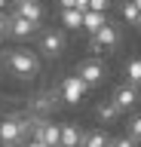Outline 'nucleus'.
Listing matches in <instances>:
<instances>
[{"label": "nucleus", "mask_w": 141, "mask_h": 147, "mask_svg": "<svg viewBox=\"0 0 141 147\" xmlns=\"http://www.w3.org/2000/svg\"><path fill=\"white\" fill-rule=\"evenodd\" d=\"M28 132H31V123H28V119L9 117V119L0 123V144H3V147H19L22 138L28 135Z\"/></svg>", "instance_id": "f257e3e1"}, {"label": "nucleus", "mask_w": 141, "mask_h": 147, "mask_svg": "<svg viewBox=\"0 0 141 147\" xmlns=\"http://www.w3.org/2000/svg\"><path fill=\"white\" fill-rule=\"evenodd\" d=\"M9 71L16 77H34L40 71V61H37V55L28 52V49H16V52H9Z\"/></svg>", "instance_id": "f03ea898"}, {"label": "nucleus", "mask_w": 141, "mask_h": 147, "mask_svg": "<svg viewBox=\"0 0 141 147\" xmlns=\"http://www.w3.org/2000/svg\"><path fill=\"white\" fill-rule=\"evenodd\" d=\"M86 89H89V83L77 74V77H67L65 83H61V101H67V104H77V101H83Z\"/></svg>", "instance_id": "7ed1b4c3"}, {"label": "nucleus", "mask_w": 141, "mask_h": 147, "mask_svg": "<svg viewBox=\"0 0 141 147\" xmlns=\"http://www.w3.org/2000/svg\"><path fill=\"white\" fill-rule=\"evenodd\" d=\"M40 52L46 55V58H58V55L65 52V34H61V31H43V37H40Z\"/></svg>", "instance_id": "20e7f679"}, {"label": "nucleus", "mask_w": 141, "mask_h": 147, "mask_svg": "<svg viewBox=\"0 0 141 147\" xmlns=\"http://www.w3.org/2000/svg\"><path fill=\"white\" fill-rule=\"evenodd\" d=\"M117 43H120V31H117L111 22L92 34V49H95V52H101V49H113Z\"/></svg>", "instance_id": "39448f33"}, {"label": "nucleus", "mask_w": 141, "mask_h": 147, "mask_svg": "<svg viewBox=\"0 0 141 147\" xmlns=\"http://www.w3.org/2000/svg\"><path fill=\"white\" fill-rule=\"evenodd\" d=\"M77 74L83 77L89 86H98V83L104 80V64L101 61H95V58H89V61H83L80 67H77Z\"/></svg>", "instance_id": "423d86ee"}, {"label": "nucleus", "mask_w": 141, "mask_h": 147, "mask_svg": "<svg viewBox=\"0 0 141 147\" xmlns=\"http://www.w3.org/2000/svg\"><path fill=\"white\" fill-rule=\"evenodd\" d=\"M34 135L40 141H46L49 147H61V126H52V123H37L34 126Z\"/></svg>", "instance_id": "0eeeda50"}, {"label": "nucleus", "mask_w": 141, "mask_h": 147, "mask_svg": "<svg viewBox=\"0 0 141 147\" xmlns=\"http://www.w3.org/2000/svg\"><path fill=\"white\" fill-rule=\"evenodd\" d=\"M113 101H117L123 110H132L135 104H138V86H135V83H129V86H120V89L113 92Z\"/></svg>", "instance_id": "6e6552de"}, {"label": "nucleus", "mask_w": 141, "mask_h": 147, "mask_svg": "<svg viewBox=\"0 0 141 147\" xmlns=\"http://www.w3.org/2000/svg\"><path fill=\"white\" fill-rule=\"evenodd\" d=\"M34 28H37V22H31V18L19 16V12L9 18V34L12 37H31V34H34Z\"/></svg>", "instance_id": "1a4fd4ad"}, {"label": "nucleus", "mask_w": 141, "mask_h": 147, "mask_svg": "<svg viewBox=\"0 0 141 147\" xmlns=\"http://www.w3.org/2000/svg\"><path fill=\"white\" fill-rule=\"evenodd\" d=\"M16 12L31 18V22H37V25H40V18H43V6H40L37 0H16Z\"/></svg>", "instance_id": "9d476101"}, {"label": "nucleus", "mask_w": 141, "mask_h": 147, "mask_svg": "<svg viewBox=\"0 0 141 147\" xmlns=\"http://www.w3.org/2000/svg\"><path fill=\"white\" fill-rule=\"evenodd\" d=\"M95 113H98V119H101V123H113V119L123 113V107L117 104V101H101V104L95 107Z\"/></svg>", "instance_id": "9b49d317"}, {"label": "nucleus", "mask_w": 141, "mask_h": 147, "mask_svg": "<svg viewBox=\"0 0 141 147\" xmlns=\"http://www.w3.org/2000/svg\"><path fill=\"white\" fill-rule=\"evenodd\" d=\"M104 25H107L104 12H98V9H86V12H83V28H86V31H92V34H95V31L104 28Z\"/></svg>", "instance_id": "f8f14e48"}, {"label": "nucleus", "mask_w": 141, "mask_h": 147, "mask_svg": "<svg viewBox=\"0 0 141 147\" xmlns=\"http://www.w3.org/2000/svg\"><path fill=\"white\" fill-rule=\"evenodd\" d=\"M61 22H65V28H83V9H77V6H67L61 9Z\"/></svg>", "instance_id": "ddd939ff"}, {"label": "nucleus", "mask_w": 141, "mask_h": 147, "mask_svg": "<svg viewBox=\"0 0 141 147\" xmlns=\"http://www.w3.org/2000/svg\"><path fill=\"white\" fill-rule=\"evenodd\" d=\"M83 144V138H80V129L77 126H61V147H80Z\"/></svg>", "instance_id": "4468645a"}, {"label": "nucleus", "mask_w": 141, "mask_h": 147, "mask_svg": "<svg viewBox=\"0 0 141 147\" xmlns=\"http://www.w3.org/2000/svg\"><path fill=\"white\" fill-rule=\"evenodd\" d=\"M83 147H113V141L104 132H89V135L83 138Z\"/></svg>", "instance_id": "2eb2a0df"}, {"label": "nucleus", "mask_w": 141, "mask_h": 147, "mask_svg": "<svg viewBox=\"0 0 141 147\" xmlns=\"http://www.w3.org/2000/svg\"><path fill=\"white\" fill-rule=\"evenodd\" d=\"M126 80L141 86V58H129L126 61Z\"/></svg>", "instance_id": "dca6fc26"}, {"label": "nucleus", "mask_w": 141, "mask_h": 147, "mask_svg": "<svg viewBox=\"0 0 141 147\" xmlns=\"http://www.w3.org/2000/svg\"><path fill=\"white\" fill-rule=\"evenodd\" d=\"M138 16H141V9L135 6V0H126V3H123V18L135 25V22H138Z\"/></svg>", "instance_id": "f3484780"}, {"label": "nucleus", "mask_w": 141, "mask_h": 147, "mask_svg": "<svg viewBox=\"0 0 141 147\" xmlns=\"http://www.w3.org/2000/svg\"><path fill=\"white\" fill-rule=\"evenodd\" d=\"M129 135L135 138V141H141V117H132L129 119Z\"/></svg>", "instance_id": "a211bd4d"}, {"label": "nucleus", "mask_w": 141, "mask_h": 147, "mask_svg": "<svg viewBox=\"0 0 141 147\" xmlns=\"http://www.w3.org/2000/svg\"><path fill=\"white\" fill-rule=\"evenodd\" d=\"M111 0H89V9H98V12H107Z\"/></svg>", "instance_id": "6ab92c4d"}, {"label": "nucleus", "mask_w": 141, "mask_h": 147, "mask_svg": "<svg viewBox=\"0 0 141 147\" xmlns=\"http://www.w3.org/2000/svg\"><path fill=\"white\" fill-rule=\"evenodd\" d=\"M135 144H138V141H135V138H120V141H113V147H135Z\"/></svg>", "instance_id": "aec40b11"}, {"label": "nucleus", "mask_w": 141, "mask_h": 147, "mask_svg": "<svg viewBox=\"0 0 141 147\" xmlns=\"http://www.w3.org/2000/svg\"><path fill=\"white\" fill-rule=\"evenodd\" d=\"M6 34H9V18H3V16H0V40H3Z\"/></svg>", "instance_id": "412c9836"}, {"label": "nucleus", "mask_w": 141, "mask_h": 147, "mask_svg": "<svg viewBox=\"0 0 141 147\" xmlns=\"http://www.w3.org/2000/svg\"><path fill=\"white\" fill-rule=\"evenodd\" d=\"M19 147H49V144H46V141H40V138L34 135V141H28V144H19Z\"/></svg>", "instance_id": "4be33fe9"}, {"label": "nucleus", "mask_w": 141, "mask_h": 147, "mask_svg": "<svg viewBox=\"0 0 141 147\" xmlns=\"http://www.w3.org/2000/svg\"><path fill=\"white\" fill-rule=\"evenodd\" d=\"M61 3V9H67V6H77V0H58Z\"/></svg>", "instance_id": "5701e85b"}, {"label": "nucleus", "mask_w": 141, "mask_h": 147, "mask_svg": "<svg viewBox=\"0 0 141 147\" xmlns=\"http://www.w3.org/2000/svg\"><path fill=\"white\" fill-rule=\"evenodd\" d=\"M135 6H138V9H141V0H135Z\"/></svg>", "instance_id": "b1692460"}, {"label": "nucleus", "mask_w": 141, "mask_h": 147, "mask_svg": "<svg viewBox=\"0 0 141 147\" xmlns=\"http://www.w3.org/2000/svg\"><path fill=\"white\" fill-rule=\"evenodd\" d=\"M135 25H138V28H141V16H138V22H135Z\"/></svg>", "instance_id": "393cba45"}, {"label": "nucleus", "mask_w": 141, "mask_h": 147, "mask_svg": "<svg viewBox=\"0 0 141 147\" xmlns=\"http://www.w3.org/2000/svg\"><path fill=\"white\" fill-rule=\"evenodd\" d=\"M3 3H9V0H0V6H3Z\"/></svg>", "instance_id": "a878e982"}]
</instances>
